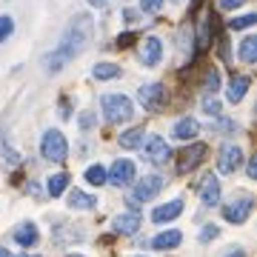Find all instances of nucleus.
<instances>
[{
	"label": "nucleus",
	"mask_w": 257,
	"mask_h": 257,
	"mask_svg": "<svg viewBox=\"0 0 257 257\" xmlns=\"http://www.w3.org/2000/svg\"><path fill=\"white\" fill-rule=\"evenodd\" d=\"M248 77H243V74H237V77H231V83H229V89H226V97H229V103H240L243 97H246V92H248Z\"/></svg>",
	"instance_id": "f3484780"
},
{
	"label": "nucleus",
	"mask_w": 257,
	"mask_h": 257,
	"mask_svg": "<svg viewBox=\"0 0 257 257\" xmlns=\"http://www.w3.org/2000/svg\"><path fill=\"white\" fill-rule=\"evenodd\" d=\"M66 186H69V175H63V172L49 177V194H52V197H60V194L66 192Z\"/></svg>",
	"instance_id": "5701e85b"
},
{
	"label": "nucleus",
	"mask_w": 257,
	"mask_h": 257,
	"mask_svg": "<svg viewBox=\"0 0 257 257\" xmlns=\"http://www.w3.org/2000/svg\"><path fill=\"white\" fill-rule=\"evenodd\" d=\"M18 257H40V254H18Z\"/></svg>",
	"instance_id": "4c0bfd02"
},
{
	"label": "nucleus",
	"mask_w": 257,
	"mask_h": 257,
	"mask_svg": "<svg viewBox=\"0 0 257 257\" xmlns=\"http://www.w3.org/2000/svg\"><path fill=\"white\" fill-rule=\"evenodd\" d=\"M86 183L103 186V183H106V169H103L100 163H97V166H89V169H86Z\"/></svg>",
	"instance_id": "b1692460"
},
{
	"label": "nucleus",
	"mask_w": 257,
	"mask_h": 257,
	"mask_svg": "<svg viewBox=\"0 0 257 257\" xmlns=\"http://www.w3.org/2000/svg\"><path fill=\"white\" fill-rule=\"evenodd\" d=\"M240 60H243V63H254L257 60V40L254 37H246V40L240 43Z\"/></svg>",
	"instance_id": "4be33fe9"
},
{
	"label": "nucleus",
	"mask_w": 257,
	"mask_h": 257,
	"mask_svg": "<svg viewBox=\"0 0 257 257\" xmlns=\"http://www.w3.org/2000/svg\"><path fill=\"white\" fill-rule=\"evenodd\" d=\"M254 23H257V15H240V18L229 20L231 29H251Z\"/></svg>",
	"instance_id": "cd10ccee"
},
{
	"label": "nucleus",
	"mask_w": 257,
	"mask_h": 257,
	"mask_svg": "<svg viewBox=\"0 0 257 257\" xmlns=\"http://www.w3.org/2000/svg\"><path fill=\"white\" fill-rule=\"evenodd\" d=\"M138 35H132V32H126V35L117 37V46H132V40H135Z\"/></svg>",
	"instance_id": "473e14b6"
},
{
	"label": "nucleus",
	"mask_w": 257,
	"mask_h": 257,
	"mask_svg": "<svg viewBox=\"0 0 257 257\" xmlns=\"http://www.w3.org/2000/svg\"><path fill=\"white\" fill-rule=\"evenodd\" d=\"M180 240H183V234H180L177 229L160 231L157 237H152V248H157V251H166V248H177V246H180Z\"/></svg>",
	"instance_id": "4468645a"
},
{
	"label": "nucleus",
	"mask_w": 257,
	"mask_h": 257,
	"mask_svg": "<svg viewBox=\"0 0 257 257\" xmlns=\"http://www.w3.org/2000/svg\"><path fill=\"white\" fill-rule=\"evenodd\" d=\"M197 120L194 117H180L175 123V126H172V138H177V140H192L194 135H197Z\"/></svg>",
	"instance_id": "dca6fc26"
},
{
	"label": "nucleus",
	"mask_w": 257,
	"mask_h": 257,
	"mask_svg": "<svg viewBox=\"0 0 257 257\" xmlns=\"http://www.w3.org/2000/svg\"><path fill=\"white\" fill-rule=\"evenodd\" d=\"M251 209H254L251 197H248V194H243V197H237V200H231V203H226V206H223V217H226L229 223H234V226H240V223L248 220Z\"/></svg>",
	"instance_id": "423d86ee"
},
{
	"label": "nucleus",
	"mask_w": 257,
	"mask_h": 257,
	"mask_svg": "<svg viewBox=\"0 0 257 257\" xmlns=\"http://www.w3.org/2000/svg\"><path fill=\"white\" fill-rule=\"evenodd\" d=\"M209 20H211V15L200 20V29H197V49H206V46H209Z\"/></svg>",
	"instance_id": "a878e982"
},
{
	"label": "nucleus",
	"mask_w": 257,
	"mask_h": 257,
	"mask_svg": "<svg viewBox=\"0 0 257 257\" xmlns=\"http://www.w3.org/2000/svg\"><path fill=\"white\" fill-rule=\"evenodd\" d=\"M0 257H12V254H9V251H6L3 246H0Z\"/></svg>",
	"instance_id": "c9c22d12"
},
{
	"label": "nucleus",
	"mask_w": 257,
	"mask_h": 257,
	"mask_svg": "<svg viewBox=\"0 0 257 257\" xmlns=\"http://www.w3.org/2000/svg\"><path fill=\"white\" fill-rule=\"evenodd\" d=\"M146 160L155 166H163L172 160V146L166 143L160 135H152V138L146 140Z\"/></svg>",
	"instance_id": "6e6552de"
},
{
	"label": "nucleus",
	"mask_w": 257,
	"mask_h": 257,
	"mask_svg": "<svg viewBox=\"0 0 257 257\" xmlns=\"http://www.w3.org/2000/svg\"><path fill=\"white\" fill-rule=\"evenodd\" d=\"M92 18L89 15H77V18L66 26L63 37H60V43L55 46V52H49L46 57H43V66H46V72H60L69 60H74L77 55H83L86 52V46L92 43Z\"/></svg>",
	"instance_id": "f257e3e1"
},
{
	"label": "nucleus",
	"mask_w": 257,
	"mask_h": 257,
	"mask_svg": "<svg viewBox=\"0 0 257 257\" xmlns=\"http://www.w3.org/2000/svg\"><path fill=\"white\" fill-rule=\"evenodd\" d=\"M246 0H217V6L220 9H237V6H243Z\"/></svg>",
	"instance_id": "2f4dec72"
},
{
	"label": "nucleus",
	"mask_w": 257,
	"mask_h": 257,
	"mask_svg": "<svg viewBox=\"0 0 257 257\" xmlns=\"http://www.w3.org/2000/svg\"><path fill=\"white\" fill-rule=\"evenodd\" d=\"M160 189H163V177L160 175H146L143 180L135 183V189H132V194H128V203H132V206L146 203V200H152V197H157Z\"/></svg>",
	"instance_id": "20e7f679"
},
{
	"label": "nucleus",
	"mask_w": 257,
	"mask_h": 257,
	"mask_svg": "<svg viewBox=\"0 0 257 257\" xmlns=\"http://www.w3.org/2000/svg\"><path fill=\"white\" fill-rule=\"evenodd\" d=\"M240 166H243V152H240V146H223L220 155H217V169H220L223 175H234Z\"/></svg>",
	"instance_id": "9d476101"
},
{
	"label": "nucleus",
	"mask_w": 257,
	"mask_h": 257,
	"mask_svg": "<svg viewBox=\"0 0 257 257\" xmlns=\"http://www.w3.org/2000/svg\"><path fill=\"white\" fill-rule=\"evenodd\" d=\"M248 177H257V160H248Z\"/></svg>",
	"instance_id": "72a5a7b5"
},
{
	"label": "nucleus",
	"mask_w": 257,
	"mask_h": 257,
	"mask_svg": "<svg viewBox=\"0 0 257 257\" xmlns=\"http://www.w3.org/2000/svg\"><path fill=\"white\" fill-rule=\"evenodd\" d=\"M94 74V80H114V77H120V66L114 63H97L92 69Z\"/></svg>",
	"instance_id": "412c9836"
},
{
	"label": "nucleus",
	"mask_w": 257,
	"mask_h": 257,
	"mask_svg": "<svg viewBox=\"0 0 257 257\" xmlns=\"http://www.w3.org/2000/svg\"><path fill=\"white\" fill-rule=\"evenodd\" d=\"M203 89H206L209 94H214L217 89H220V72H217V69H209V72H206V80H203Z\"/></svg>",
	"instance_id": "393cba45"
},
{
	"label": "nucleus",
	"mask_w": 257,
	"mask_h": 257,
	"mask_svg": "<svg viewBox=\"0 0 257 257\" xmlns=\"http://www.w3.org/2000/svg\"><path fill=\"white\" fill-rule=\"evenodd\" d=\"M135 180V163L132 160H114L111 169L106 172V183H114V186H128Z\"/></svg>",
	"instance_id": "1a4fd4ad"
},
{
	"label": "nucleus",
	"mask_w": 257,
	"mask_h": 257,
	"mask_svg": "<svg viewBox=\"0 0 257 257\" xmlns=\"http://www.w3.org/2000/svg\"><path fill=\"white\" fill-rule=\"evenodd\" d=\"M140 214L138 211H123V214H117L114 217V231L117 234H135V231L140 229Z\"/></svg>",
	"instance_id": "ddd939ff"
},
{
	"label": "nucleus",
	"mask_w": 257,
	"mask_h": 257,
	"mask_svg": "<svg viewBox=\"0 0 257 257\" xmlns=\"http://www.w3.org/2000/svg\"><path fill=\"white\" fill-rule=\"evenodd\" d=\"M92 3H94V6H100V3H106V0H92Z\"/></svg>",
	"instance_id": "e433bc0d"
},
{
	"label": "nucleus",
	"mask_w": 257,
	"mask_h": 257,
	"mask_svg": "<svg viewBox=\"0 0 257 257\" xmlns=\"http://www.w3.org/2000/svg\"><path fill=\"white\" fill-rule=\"evenodd\" d=\"M180 211H183V200H172V203H166V206H157V209L152 211V220L155 223H169V220H175Z\"/></svg>",
	"instance_id": "2eb2a0df"
},
{
	"label": "nucleus",
	"mask_w": 257,
	"mask_h": 257,
	"mask_svg": "<svg viewBox=\"0 0 257 257\" xmlns=\"http://www.w3.org/2000/svg\"><path fill=\"white\" fill-rule=\"evenodd\" d=\"M40 152H43V157H46V160L63 163L66 157H69V143H66L63 132H57V128L46 132V135H43V140H40Z\"/></svg>",
	"instance_id": "7ed1b4c3"
},
{
	"label": "nucleus",
	"mask_w": 257,
	"mask_h": 257,
	"mask_svg": "<svg viewBox=\"0 0 257 257\" xmlns=\"http://www.w3.org/2000/svg\"><path fill=\"white\" fill-rule=\"evenodd\" d=\"M37 237H40V234H37V226H35V223H23V226H18V229H15V243H20L23 248L35 246Z\"/></svg>",
	"instance_id": "a211bd4d"
},
{
	"label": "nucleus",
	"mask_w": 257,
	"mask_h": 257,
	"mask_svg": "<svg viewBox=\"0 0 257 257\" xmlns=\"http://www.w3.org/2000/svg\"><path fill=\"white\" fill-rule=\"evenodd\" d=\"M206 155H209V146H206V143H192L189 149H183V155L177 160V172H180V175L194 172V169L206 160Z\"/></svg>",
	"instance_id": "0eeeda50"
},
{
	"label": "nucleus",
	"mask_w": 257,
	"mask_h": 257,
	"mask_svg": "<svg viewBox=\"0 0 257 257\" xmlns=\"http://www.w3.org/2000/svg\"><path fill=\"white\" fill-rule=\"evenodd\" d=\"M160 57H163V43H160V37H146V40L140 43V60H143V66H157Z\"/></svg>",
	"instance_id": "9b49d317"
},
{
	"label": "nucleus",
	"mask_w": 257,
	"mask_h": 257,
	"mask_svg": "<svg viewBox=\"0 0 257 257\" xmlns=\"http://www.w3.org/2000/svg\"><path fill=\"white\" fill-rule=\"evenodd\" d=\"M143 126H132L128 132H123L120 135V149H138V146H143Z\"/></svg>",
	"instance_id": "6ab92c4d"
},
{
	"label": "nucleus",
	"mask_w": 257,
	"mask_h": 257,
	"mask_svg": "<svg viewBox=\"0 0 257 257\" xmlns=\"http://www.w3.org/2000/svg\"><path fill=\"white\" fill-rule=\"evenodd\" d=\"M12 32H15V20H12L9 15H0V43L9 40Z\"/></svg>",
	"instance_id": "bb28decb"
},
{
	"label": "nucleus",
	"mask_w": 257,
	"mask_h": 257,
	"mask_svg": "<svg viewBox=\"0 0 257 257\" xmlns=\"http://www.w3.org/2000/svg\"><path fill=\"white\" fill-rule=\"evenodd\" d=\"M138 100L146 111H157L166 103V86L163 83H149L138 89Z\"/></svg>",
	"instance_id": "39448f33"
},
{
	"label": "nucleus",
	"mask_w": 257,
	"mask_h": 257,
	"mask_svg": "<svg viewBox=\"0 0 257 257\" xmlns=\"http://www.w3.org/2000/svg\"><path fill=\"white\" fill-rule=\"evenodd\" d=\"M100 109L106 114V120H111V123H126L135 114V106L126 94H106L100 100Z\"/></svg>",
	"instance_id": "f03ea898"
},
{
	"label": "nucleus",
	"mask_w": 257,
	"mask_h": 257,
	"mask_svg": "<svg viewBox=\"0 0 257 257\" xmlns=\"http://www.w3.org/2000/svg\"><path fill=\"white\" fill-rule=\"evenodd\" d=\"M94 203H97V197H92V194L80 192V189L69 192V206H72V209H92Z\"/></svg>",
	"instance_id": "aec40b11"
},
{
	"label": "nucleus",
	"mask_w": 257,
	"mask_h": 257,
	"mask_svg": "<svg viewBox=\"0 0 257 257\" xmlns=\"http://www.w3.org/2000/svg\"><path fill=\"white\" fill-rule=\"evenodd\" d=\"M217 234H220V231H217V226H206V229L200 231V240H203V243H209V240L217 237Z\"/></svg>",
	"instance_id": "7c9ffc66"
},
{
	"label": "nucleus",
	"mask_w": 257,
	"mask_h": 257,
	"mask_svg": "<svg viewBox=\"0 0 257 257\" xmlns=\"http://www.w3.org/2000/svg\"><path fill=\"white\" fill-rule=\"evenodd\" d=\"M223 257H246V251L243 248H234V251H229V254H223Z\"/></svg>",
	"instance_id": "f704fd0d"
},
{
	"label": "nucleus",
	"mask_w": 257,
	"mask_h": 257,
	"mask_svg": "<svg viewBox=\"0 0 257 257\" xmlns=\"http://www.w3.org/2000/svg\"><path fill=\"white\" fill-rule=\"evenodd\" d=\"M200 200L203 206H217L220 203V180L214 175H206L200 183Z\"/></svg>",
	"instance_id": "f8f14e48"
},
{
	"label": "nucleus",
	"mask_w": 257,
	"mask_h": 257,
	"mask_svg": "<svg viewBox=\"0 0 257 257\" xmlns=\"http://www.w3.org/2000/svg\"><path fill=\"white\" fill-rule=\"evenodd\" d=\"M163 6V0H140V9L143 12H157Z\"/></svg>",
	"instance_id": "c756f323"
},
{
	"label": "nucleus",
	"mask_w": 257,
	"mask_h": 257,
	"mask_svg": "<svg viewBox=\"0 0 257 257\" xmlns=\"http://www.w3.org/2000/svg\"><path fill=\"white\" fill-rule=\"evenodd\" d=\"M203 111H206V114H214V117H217V114H220V103L217 100H203Z\"/></svg>",
	"instance_id": "c85d7f7f"
},
{
	"label": "nucleus",
	"mask_w": 257,
	"mask_h": 257,
	"mask_svg": "<svg viewBox=\"0 0 257 257\" xmlns=\"http://www.w3.org/2000/svg\"><path fill=\"white\" fill-rule=\"evenodd\" d=\"M69 257H83V254H69Z\"/></svg>",
	"instance_id": "58836bf2"
}]
</instances>
